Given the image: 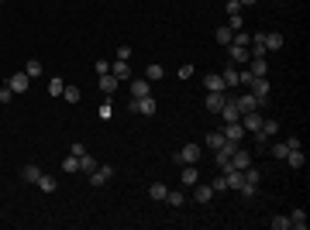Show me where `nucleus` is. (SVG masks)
I'll return each mask as SVG.
<instances>
[{"label":"nucleus","instance_id":"obj_36","mask_svg":"<svg viewBox=\"0 0 310 230\" xmlns=\"http://www.w3.org/2000/svg\"><path fill=\"white\" fill-rule=\"evenodd\" d=\"M269 151H272V158H276V162H283V158H286V151H290V148H286V141H276V144H272Z\"/></svg>","mask_w":310,"mask_h":230},{"label":"nucleus","instance_id":"obj_7","mask_svg":"<svg viewBox=\"0 0 310 230\" xmlns=\"http://www.w3.org/2000/svg\"><path fill=\"white\" fill-rule=\"evenodd\" d=\"M262 45H266V52H279V48H283V45H286V38H283V35H279V31H262Z\"/></svg>","mask_w":310,"mask_h":230},{"label":"nucleus","instance_id":"obj_3","mask_svg":"<svg viewBox=\"0 0 310 230\" xmlns=\"http://www.w3.org/2000/svg\"><path fill=\"white\" fill-rule=\"evenodd\" d=\"M86 179H90V186L100 189V186H107V182L114 179V165H97V172H90Z\"/></svg>","mask_w":310,"mask_h":230},{"label":"nucleus","instance_id":"obj_4","mask_svg":"<svg viewBox=\"0 0 310 230\" xmlns=\"http://www.w3.org/2000/svg\"><path fill=\"white\" fill-rule=\"evenodd\" d=\"M131 110L141 117H152L159 110V103H155V96H141V100H131Z\"/></svg>","mask_w":310,"mask_h":230},{"label":"nucleus","instance_id":"obj_6","mask_svg":"<svg viewBox=\"0 0 310 230\" xmlns=\"http://www.w3.org/2000/svg\"><path fill=\"white\" fill-rule=\"evenodd\" d=\"M221 120H224V124H234V120H241V110H238L234 96H224V107H221Z\"/></svg>","mask_w":310,"mask_h":230},{"label":"nucleus","instance_id":"obj_1","mask_svg":"<svg viewBox=\"0 0 310 230\" xmlns=\"http://www.w3.org/2000/svg\"><path fill=\"white\" fill-rule=\"evenodd\" d=\"M248 93H252V96H259V103L266 107V103H269V93H272V83H269L266 76H255L252 83H248Z\"/></svg>","mask_w":310,"mask_h":230},{"label":"nucleus","instance_id":"obj_18","mask_svg":"<svg viewBox=\"0 0 310 230\" xmlns=\"http://www.w3.org/2000/svg\"><path fill=\"white\" fill-rule=\"evenodd\" d=\"M21 179H24L28 186H35L41 179V165H24V169H21Z\"/></svg>","mask_w":310,"mask_h":230},{"label":"nucleus","instance_id":"obj_37","mask_svg":"<svg viewBox=\"0 0 310 230\" xmlns=\"http://www.w3.org/2000/svg\"><path fill=\"white\" fill-rule=\"evenodd\" d=\"M131 55H135V52H131V45H121V48L114 52V58H117V62H131Z\"/></svg>","mask_w":310,"mask_h":230},{"label":"nucleus","instance_id":"obj_17","mask_svg":"<svg viewBox=\"0 0 310 230\" xmlns=\"http://www.w3.org/2000/svg\"><path fill=\"white\" fill-rule=\"evenodd\" d=\"M111 76L114 79H131V62H111Z\"/></svg>","mask_w":310,"mask_h":230},{"label":"nucleus","instance_id":"obj_12","mask_svg":"<svg viewBox=\"0 0 310 230\" xmlns=\"http://www.w3.org/2000/svg\"><path fill=\"white\" fill-rule=\"evenodd\" d=\"M7 86L14 90V96H18V93H28V86H31V83H28V72H14V76L7 79Z\"/></svg>","mask_w":310,"mask_h":230},{"label":"nucleus","instance_id":"obj_43","mask_svg":"<svg viewBox=\"0 0 310 230\" xmlns=\"http://www.w3.org/2000/svg\"><path fill=\"white\" fill-rule=\"evenodd\" d=\"M224 11H228V18H231V14H241V4H238V0H228Z\"/></svg>","mask_w":310,"mask_h":230},{"label":"nucleus","instance_id":"obj_27","mask_svg":"<svg viewBox=\"0 0 310 230\" xmlns=\"http://www.w3.org/2000/svg\"><path fill=\"white\" fill-rule=\"evenodd\" d=\"M221 79H224V86H238V65H224V72H221Z\"/></svg>","mask_w":310,"mask_h":230},{"label":"nucleus","instance_id":"obj_31","mask_svg":"<svg viewBox=\"0 0 310 230\" xmlns=\"http://www.w3.org/2000/svg\"><path fill=\"white\" fill-rule=\"evenodd\" d=\"M166 203H169V206H176V210H179V206L186 203V196H183V192H176V189H169V192H166Z\"/></svg>","mask_w":310,"mask_h":230},{"label":"nucleus","instance_id":"obj_48","mask_svg":"<svg viewBox=\"0 0 310 230\" xmlns=\"http://www.w3.org/2000/svg\"><path fill=\"white\" fill-rule=\"evenodd\" d=\"M238 4H241V7H252V4H259V0H238Z\"/></svg>","mask_w":310,"mask_h":230},{"label":"nucleus","instance_id":"obj_41","mask_svg":"<svg viewBox=\"0 0 310 230\" xmlns=\"http://www.w3.org/2000/svg\"><path fill=\"white\" fill-rule=\"evenodd\" d=\"M211 189L214 192H228V179H224V175H217V179L211 182Z\"/></svg>","mask_w":310,"mask_h":230},{"label":"nucleus","instance_id":"obj_2","mask_svg":"<svg viewBox=\"0 0 310 230\" xmlns=\"http://www.w3.org/2000/svg\"><path fill=\"white\" fill-rule=\"evenodd\" d=\"M200 151H203L200 144H183V148L176 151V162H183V165H196V162H200Z\"/></svg>","mask_w":310,"mask_h":230},{"label":"nucleus","instance_id":"obj_15","mask_svg":"<svg viewBox=\"0 0 310 230\" xmlns=\"http://www.w3.org/2000/svg\"><path fill=\"white\" fill-rule=\"evenodd\" d=\"M97 86H100V93H104V96H114V90L121 86V79H114L111 72H107V76H100V79H97Z\"/></svg>","mask_w":310,"mask_h":230},{"label":"nucleus","instance_id":"obj_47","mask_svg":"<svg viewBox=\"0 0 310 230\" xmlns=\"http://www.w3.org/2000/svg\"><path fill=\"white\" fill-rule=\"evenodd\" d=\"M193 76V65H179V79H190Z\"/></svg>","mask_w":310,"mask_h":230},{"label":"nucleus","instance_id":"obj_13","mask_svg":"<svg viewBox=\"0 0 310 230\" xmlns=\"http://www.w3.org/2000/svg\"><path fill=\"white\" fill-rule=\"evenodd\" d=\"M141 96H152V86H148V79L131 76V100H141Z\"/></svg>","mask_w":310,"mask_h":230},{"label":"nucleus","instance_id":"obj_38","mask_svg":"<svg viewBox=\"0 0 310 230\" xmlns=\"http://www.w3.org/2000/svg\"><path fill=\"white\" fill-rule=\"evenodd\" d=\"M269 227H272V230H290V216H272Z\"/></svg>","mask_w":310,"mask_h":230},{"label":"nucleus","instance_id":"obj_30","mask_svg":"<svg viewBox=\"0 0 310 230\" xmlns=\"http://www.w3.org/2000/svg\"><path fill=\"white\" fill-rule=\"evenodd\" d=\"M62 172H69V175L79 172V158L76 155H66V158H62Z\"/></svg>","mask_w":310,"mask_h":230},{"label":"nucleus","instance_id":"obj_16","mask_svg":"<svg viewBox=\"0 0 310 230\" xmlns=\"http://www.w3.org/2000/svg\"><path fill=\"white\" fill-rule=\"evenodd\" d=\"M190 189H193L196 203H211V199H214V189L207 186V182H196V186H190Z\"/></svg>","mask_w":310,"mask_h":230},{"label":"nucleus","instance_id":"obj_9","mask_svg":"<svg viewBox=\"0 0 310 230\" xmlns=\"http://www.w3.org/2000/svg\"><path fill=\"white\" fill-rule=\"evenodd\" d=\"M203 90H207V93H224V79H221V72H207V76H203Z\"/></svg>","mask_w":310,"mask_h":230},{"label":"nucleus","instance_id":"obj_40","mask_svg":"<svg viewBox=\"0 0 310 230\" xmlns=\"http://www.w3.org/2000/svg\"><path fill=\"white\" fill-rule=\"evenodd\" d=\"M228 28H231V31H241V28H245V18H241V14H231V18H228Z\"/></svg>","mask_w":310,"mask_h":230},{"label":"nucleus","instance_id":"obj_34","mask_svg":"<svg viewBox=\"0 0 310 230\" xmlns=\"http://www.w3.org/2000/svg\"><path fill=\"white\" fill-rule=\"evenodd\" d=\"M62 100H66V103H79V86H69V83H66V90H62Z\"/></svg>","mask_w":310,"mask_h":230},{"label":"nucleus","instance_id":"obj_42","mask_svg":"<svg viewBox=\"0 0 310 230\" xmlns=\"http://www.w3.org/2000/svg\"><path fill=\"white\" fill-rule=\"evenodd\" d=\"M11 100H14V90L4 83V86H0V103H11Z\"/></svg>","mask_w":310,"mask_h":230},{"label":"nucleus","instance_id":"obj_23","mask_svg":"<svg viewBox=\"0 0 310 230\" xmlns=\"http://www.w3.org/2000/svg\"><path fill=\"white\" fill-rule=\"evenodd\" d=\"M179 179H183V186H186V189H190V186H196V182H200V172H196V165H186Z\"/></svg>","mask_w":310,"mask_h":230},{"label":"nucleus","instance_id":"obj_11","mask_svg":"<svg viewBox=\"0 0 310 230\" xmlns=\"http://www.w3.org/2000/svg\"><path fill=\"white\" fill-rule=\"evenodd\" d=\"M228 58H231L234 65H248V48H241V45H228Z\"/></svg>","mask_w":310,"mask_h":230},{"label":"nucleus","instance_id":"obj_19","mask_svg":"<svg viewBox=\"0 0 310 230\" xmlns=\"http://www.w3.org/2000/svg\"><path fill=\"white\" fill-rule=\"evenodd\" d=\"M248 72L252 76H266L269 72V58H248Z\"/></svg>","mask_w":310,"mask_h":230},{"label":"nucleus","instance_id":"obj_24","mask_svg":"<svg viewBox=\"0 0 310 230\" xmlns=\"http://www.w3.org/2000/svg\"><path fill=\"white\" fill-rule=\"evenodd\" d=\"M166 192H169V186L152 182V186H148V199H155V203H166Z\"/></svg>","mask_w":310,"mask_h":230},{"label":"nucleus","instance_id":"obj_21","mask_svg":"<svg viewBox=\"0 0 310 230\" xmlns=\"http://www.w3.org/2000/svg\"><path fill=\"white\" fill-rule=\"evenodd\" d=\"M203 103H207V110H211V114H221V107H224V93H207Z\"/></svg>","mask_w":310,"mask_h":230},{"label":"nucleus","instance_id":"obj_5","mask_svg":"<svg viewBox=\"0 0 310 230\" xmlns=\"http://www.w3.org/2000/svg\"><path fill=\"white\" fill-rule=\"evenodd\" d=\"M262 110H248V114H241V127H245V134H255L259 127H262Z\"/></svg>","mask_w":310,"mask_h":230},{"label":"nucleus","instance_id":"obj_8","mask_svg":"<svg viewBox=\"0 0 310 230\" xmlns=\"http://www.w3.org/2000/svg\"><path fill=\"white\" fill-rule=\"evenodd\" d=\"M234 103H238V110H241V114H248V110H262L259 96H252V93H241V96H234Z\"/></svg>","mask_w":310,"mask_h":230},{"label":"nucleus","instance_id":"obj_39","mask_svg":"<svg viewBox=\"0 0 310 230\" xmlns=\"http://www.w3.org/2000/svg\"><path fill=\"white\" fill-rule=\"evenodd\" d=\"M62 90H66L62 79H48V96H62Z\"/></svg>","mask_w":310,"mask_h":230},{"label":"nucleus","instance_id":"obj_32","mask_svg":"<svg viewBox=\"0 0 310 230\" xmlns=\"http://www.w3.org/2000/svg\"><path fill=\"white\" fill-rule=\"evenodd\" d=\"M24 72H28V79H38V76H41V62H38V58H28Z\"/></svg>","mask_w":310,"mask_h":230},{"label":"nucleus","instance_id":"obj_35","mask_svg":"<svg viewBox=\"0 0 310 230\" xmlns=\"http://www.w3.org/2000/svg\"><path fill=\"white\" fill-rule=\"evenodd\" d=\"M245 182H248V186H259V182H262V172H259L255 165H248V169H245Z\"/></svg>","mask_w":310,"mask_h":230},{"label":"nucleus","instance_id":"obj_26","mask_svg":"<svg viewBox=\"0 0 310 230\" xmlns=\"http://www.w3.org/2000/svg\"><path fill=\"white\" fill-rule=\"evenodd\" d=\"M290 227L293 230H307V213H303V210H293L290 213Z\"/></svg>","mask_w":310,"mask_h":230},{"label":"nucleus","instance_id":"obj_45","mask_svg":"<svg viewBox=\"0 0 310 230\" xmlns=\"http://www.w3.org/2000/svg\"><path fill=\"white\" fill-rule=\"evenodd\" d=\"M111 114H114V107H111V100H107V103H100V117H104V120H111Z\"/></svg>","mask_w":310,"mask_h":230},{"label":"nucleus","instance_id":"obj_22","mask_svg":"<svg viewBox=\"0 0 310 230\" xmlns=\"http://www.w3.org/2000/svg\"><path fill=\"white\" fill-rule=\"evenodd\" d=\"M224 144V131H211V134L203 137V148H211V151H217Z\"/></svg>","mask_w":310,"mask_h":230},{"label":"nucleus","instance_id":"obj_14","mask_svg":"<svg viewBox=\"0 0 310 230\" xmlns=\"http://www.w3.org/2000/svg\"><path fill=\"white\" fill-rule=\"evenodd\" d=\"M290 169H303L307 165V155H303V148H293V151H286V158H283Z\"/></svg>","mask_w":310,"mask_h":230},{"label":"nucleus","instance_id":"obj_10","mask_svg":"<svg viewBox=\"0 0 310 230\" xmlns=\"http://www.w3.org/2000/svg\"><path fill=\"white\" fill-rule=\"evenodd\" d=\"M221 131H224V137H228V141H234V144H241V137H245V127H241V120H234V124H224Z\"/></svg>","mask_w":310,"mask_h":230},{"label":"nucleus","instance_id":"obj_20","mask_svg":"<svg viewBox=\"0 0 310 230\" xmlns=\"http://www.w3.org/2000/svg\"><path fill=\"white\" fill-rule=\"evenodd\" d=\"M231 165L234 169H248V165H252V155L245 151V148H238V151L231 155Z\"/></svg>","mask_w":310,"mask_h":230},{"label":"nucleus","instance_id":"obj_46","mask_svg":"<svg viewBox=\"0 0 310 230\" xmlns=\"http://www.w3.org/2000/svg\"><path fill=\"white\" fill-rule=\"evenodd\" d=\"M69 155H76V158H83V155H86V148H83V144H79V141H76V144L69 148Z\"/></svg>","mask_w":310,"mask_h":230},{"label":"nucleus","instance_id":"obj_33","mask_svg":"<svg viewBox=\"0 0 310 230\" xmlns=\"http://www.w3.org/2000/svg\"><path fill=\"white\" fill-rule=\"evenodd\" d=\"M35 186H38L41 192H56V179H52V175H45V172H41V179H38V182H35Z\"/></svg>","mask_w":310,"mask_h":230},{"label":"nucleus","instance_id":"obj_44","mask_svg":"<svg viewBox=\"0 0 310 230\" xmlns=\"http://www.w3.org/2000/svg\"><path fill=\"white\" fill-rule=\"evenodd\" d=\"M111 72V62L107 58H97V76H107Z\"/></svg>","mask_w":310,"mask_h":230},{"label":"nucleus","instance_id":"obj_25","mask_svg":"<svg viewBox=\"0 0 310 230\" xmlns=\"http://www.w3.org/2000/svg\"><path fill=\"white\" fill-rule=\"evenodd\" d=\"M97 165H100V162H97V158H93V155H90V151H86V155H83V158H79V172H83V175L97 172Z\"/></svg>","mask_w":310,"mask_h":230},{"label":"nucleus","instance_id":"obj_28","mask_svg":"<svg viewBox=\"0 0 310 230\" xmlns=\"http://www.w3.org/2000/svg\"><path fill=\"white\" fill-rule=\"evenodd\" d=\"M162 76H166V69H162L159 62H152V65L145 69V79H148V83H159V79H162Z\"/></svg>","mask_w":310,"mask_h":230},{"label":"nucleus","instance_id":"obj_29","mask_svg":"<svg viewBox=\"0 0 310 230\" xmlns=\"http://www.w3.org/2000/svg\"><path fill=\"white\" fill-rule=\"evenodd\" d=\"M231 28H217V31H214V38H217V45H221V48H228V45H231Z\"/></svg>","mask_w":310,"mask_h":230}]
</instances>
